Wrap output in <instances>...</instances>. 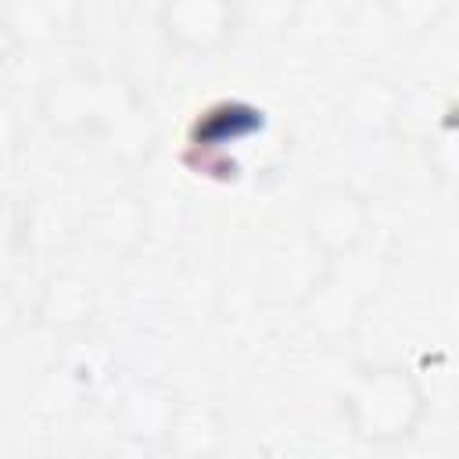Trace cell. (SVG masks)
Returning a JSON list of instances; mask_svg holds the SVG:
<instances>
[{
    "label": "cell",
    "mask_w": 459,
    "mask_h": 459,
    "mask_svg": "<svg viewBox=\"0 0 459 459\" xmlns=\"http://www.w3.org/2000/svg\"><path fill=\"white\" fill-rule=\"evenodd\" d=\"M348 416L355 434L366 441H398L412 434L420 416V391L405 369H366L359 387L348 394Z\"/></svg>",
    "instance_id": "obj_1"
},
{
    "label": "cell",
    "mask_w": 459,
    "mask_h": 459,
    "mask_svg": "<svg viewBox=\"0 0 459 459\" xmlns=\"http://www.w3.org/2000/svg\"><path fill=\"white\" fill-rule=\"evenodd\" d=\"M308 230H312V240H319L326 251L351 247L362 237V204H359V197L344 186H333V190L312 197Z\"/></svg>",
    "instance_id": "obj_2"
}]
</instances>
